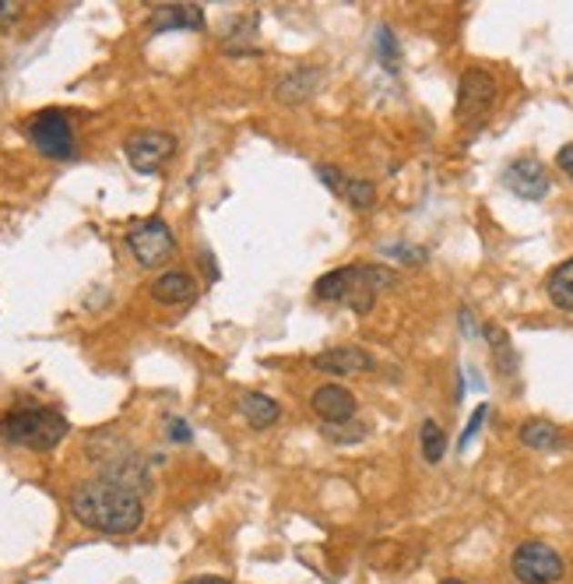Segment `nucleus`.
<instances>
[{
	"instance_id": "7ed1b4c3",
	"label": "nucleus",
	"mask_w": 573,
	"mask_h": 584,
	"mask_svg": "<svg viewBox=\"0 0 573 584\" xmlns=\"http://www.w3.org/2000/svg\"><path fill=\"white\" fill-rule=\"evenodd\" d=\"M67 419L64 412L46 408V405H25V408H15L0 419V433L7 444H18L28 451H53L64 437H67Z\"/></svg>"
},
{
	"instance_id": "423d86ee",
	"label": "nucleus",
	"mask_w": 573,
	"mask_h": 584,
	"mask_svg": "<svg viewBox=\"0 0 573 584\" xmlns=\"http://www.w3.org/2000/svg\"><path fill=\"white\" fill-rule=\"evenodd\" d=\"M127 247H131L134 261L141 267H158L176 254V237L156 215V218H145V222L134 226L131 233H127Z\"/></svg>"
},
{
	"instance_id": "a211bd4d",
	"label": "nucleus",
	"mask_w": 573,
	"mask_h": 584,
	"mask_svg": "<svg viewBox=\"0 0 573 584\" xmlns=\"http://www.w3.org/2000/svg\"><path fill=\"white\" fill-rule=\"evenodd\" d=\"M418 444H422V458L429 465H440L443 454H447V437H443V426L437 419H426L418 429Z\"/></svg>"
},
{
	"instance_id": "9d476101",
	"label": "nucleus",
	"mask_w": 573,
	"mask_h": 584,
	"mask_svg": "<svg viewBox=\"0 0 573 584\" xmlns=\"http://www.w3.org/2000/svg\"><path fill=\"white\" fill-rule=\"evenodd\" d=\"M377 367L373 356L359 346H338V348H324L313 356V370L331 373V377H348V373H369Z\"/></svg>"
},
{
	"instance_id": "f03ea898",
	"label": "nucleus",
	"mask_w": 573,
	"mask_h": 584,
	"mask_svg": "<svg viewBox=\"0 0 573 584\" xmlns=\"http://www.w3.org/2000/svg\"><path fill=\"white\" fill-rule=\"evenodd\" d=\"M397 271L387 265H345L317 278L313 296L324 303H341L356 314H369L377 303V292L394 289Z\"/></svg>"
},
{
	"instance_id": "f257e3e1",
	"label": "nucleus",
	"mask_w": 573,
	"mask_h": 584,
	"mask_svg": "<svg viewBox=\"0 0 573 584\" xmlns=\"http://www.w3.org/2000/svg\"><path fill=\"white\" fill-rule=\"evenodd\" d=\"M71 514L85 529L103 531V535H131L145 521L141 497L113 482V478H88L71 493Z\"/></svg>"
},
{
	"instance_id": "4be33fe9",
	"label": "nucleus",
	"mask_w": 573,
	"mask_h": 584,
	"mask_svg": "<svg viewBox=\"0 0 573 584\" xmlns=\"http://www.w3.org/2000/svg\"><path fill=\"white\" fill-rule=\"evenodd\" d=\"M486 416H489V405H478L475 412H471V423L465 426V433H461V440H457V448L461 451H468V444L475 440V433H478V426L486 423Z\"/></svg>"
},
{
	"instance_id": "aec40b11",
	"label": "nucleus",
	"mask_w": 573,
	"mask_h": 584,
	"mask_svg": "<svg viewBox=\"0 0 573 584\" xmlns=\"http://www.w3.org/2000/svg\"><path fill=\"white\" fill-rule=\"evenodd\" d=\"M366 429L363 423H356V419H345V423H324V437L327 440H335V444H359L366 440Z\"/></svg>"
},
{
	"instance_id": "2eb2a0df",
	"label": "nucleus",
	"mask_w": 573,
	"mask_h": 584,
	"mask_svg": "<svg viewBox=\"0 0 573 584\" xmlns=\"http://www.w3.org/2000/svg\"><path fill=\"white\" fill-rule=\"evenodd\" d=\"M239 408H243L246 423L254 426V429H267V426L278 423V416H282V405L275 398H267V395H261V391H246L239 398Z\"/></svg>"
},
{
	"instance_id": "39448f33",
	"label": "nucleus",
	"mask_w": 573,
	"mask_h": 584,
	"mask_svg": "<svg viewBox=\"0 0 573 584\" xmlns=\"http://www.w3.org/2000/svg\"><path fill=\"white\" fill-rule=\"evenodd\" d=\"M510 570L521 584H556L567 574V559L546 542H521L510 557Z\"/></svg>"
},
{
	"instance_id": "6e6552de",
	"label": "nucleus",
	"mask_w": 573,
	"mask_h": 584,
	"mask_svg": "<svg viewBox=\"0 0 573 584\" xmlns=\"http://www.w3.org/2000/svg\"><path fill=\"white\" fill-rule=\"evenodd\" d=\"M176 152V137L166 131H137L124 141V156L137 173H156L162 162L173 159Z\"/></svg>"
},
{
	"instance_id": "20e7f679",
	"label": "nucleus",
	"mask_w": 573,
	"mask_h": 584,
	"mask_svg": "<svg viewBox=\"0 0 573 584\" xmlns=\"http://www.w3.org/2000/svg\"><path fill=\"white\" fill-rule=\"evenodd\" d=\"M28 141L46 159H75V124L64 109H43L28 124Z\"/></svg>"
},
{
	"instance_id": "6ab92c4d",
	"label": "nucleus",
	"mask_w": 573,
	"mask_h": 584,
	"mask_svg": "<svg viewBox=\"0 0 573 584\" xmlns=\"http://www.w3.org/2000/svg\"><path fill=\"white\" fill-rule=\"evenodd\" d=\"M341 197H345L352 208L366 212V208H373V205H377V186L369 184V180H348V176H345V184H341Z\"/></svg>"
},
{
	"instance_id": "c85d7f7f",
	"label": "nucleus",
	"mask_w": 573,
	"mask_h": 584,
	"mask_svg": "<svg viewBox=\"0 0 573 584\" xmlns=\"http://www.w3.org/2000/svg\"><path fill=\"white\" fill-rule=\"evenodd\" d=\"M440 584H468V581H461V578H447V581H440Z\"/></svg>"
},
{
	"instance_id": "f8f14e48",
	"label": "nucleus",
	"mask_w": 573,
	"mask_h": 584,
	"mask_svg": "<svg viewBox=\"0 0 573 584\" xmlns=\"http://www.w3.org/2000/svg\"><path fill=\"white\" fill-rule=\"evenodd\" d=\"M310 405L324 423H345V419L356 416V395H352L348 388H341V384H324V388H317Z\"/></svg>"
},
{
	"instance_id": "a878e982",
	"label": "nucleus",
	"mask_w": 573,
	"mask_h": 584,
	"mask_svg": "<svg viewBox=\"0 0 573 584\" xmlns=\"http://www.w3.org/2000/svg\"><path fill=\"white\" fill-rule=\"evenodd\" d=\"M556 166H559V169L573 180V145H563V148L556 152Z\"/></svg>"
},
{
	"instance_id": "393cba45",
	"label": "nucleus",
	"mask_w": 573,
	"mask_h": 584,
	"mask_svg": "<svg viewBox=\"0 0 573 584\" xmlns=\"http://www.w3.org/2000/svg\"><path fill=\"white\" fill-rule=\"evenodd\" d=\"M384 254H401L405 265H422V261H426V250H418V247H401V243H397V247H387Z\"/></svg>"
},
{
	"instance_id": "4468645a",
	"label": "nucleus",
	"mask_w": 573,
	"mask_h": 584,
	"mask_svg": "<svg viewBox=\"0 0 573 584\" xmlns=\"http://www.w3.org/2000/svg\"><path fill=\"white\" fill-rule=\"evenodd\" d=\"M152 296H156L158 303H166V307H183V303H190L197 296V282H194L190 271L173 267V271H162L152 282Z\"/></svg>"
},
{
	"instance_id": "5701e85b",
	"label": "nucleus",
	"mask_w": 573,
	"mask_h": 584,
	"mask_svg": "<svg viewBox=\"0 0 573 584\" xmlns=\"http://www.w3.org/2000/svg\"><path fill=\"white\" fill-rule=\"evenodd\" d=\"M18 18H22V4L18 0H0V32L15 25Z\"/></svg>"
},
{
	"instance_id": "9b49d317",
	"label": "nucleus",
	"mask_w": 573,
	"mask_h": 584,
	"mask_svg": "<svg viewBox=\"0 0 573 584\" xmlns=\"http://www.w3.org/2000/svg\"><path fill=\"white\" fill-rule=\"evenodd\" d=\"M205 7L201 4H162L148 15V28L152 32H173V28H186V32H205Z\"/></svg>"
},
{
	"instance_id": "0eeeda50",
	"label": "nucleus",
	"mask_w": 573,
	"mask_h": 584,
	"mask_svg": "<svg viewBox=\"0 0 573 584\" xmlns=\"http://www.w3.org/2000/svg\"><path fill=\"white\" fill-rule=\"evenodd\" d=\"M496 96H499V85L489 71L482 67H468L461 81H457V120H482L489 109H493Z\"/></svg>"
},
{
	"instance_id": "cd10ccee",
	"label": "nucleus",
	"mask_w": 573,
	"mask_h": 584,
	"mask_svg": "<svg viewBox=\"0 0 573 584\" xmlns=\"http://www.w3.org/2000/svg\"><path fill=\"white\" fill-rule=\"evenodd\" d=\"M186 584H233V581H226V578H215V574H201V578H190Z\"/></svg>"
},
{
	"instance_id": "1a4fd4ad",
	"label": "nucleus",
	"mask_w": 573,
	"mask_h": 584,
	"mask_svg": "<svg viewBox=\"0 0 573 584\" xmlns=\"http://www.w3.org/2000/svg\"><path fill=\"white\" fill-rule=\"evenodd\" d=\"M503 186L510 190V194H518L521 201H542L548 194V180L546 166L535 159V156H518V159L507 162V169H503Z\"/></svg>"
},
{
	"instance_id": "b1692460",
	"label": "nucleus",
	"mask_w": 573,
	"mask_h": 584,
	"mask_svg": "<svg viewBox=\"0 0 573 584\" xmlns=\"http://www.w3.org/2000/svg\"><path fill=\"white\" fill-rule=\"evenodd\" d=\"M317 176H320V184H327V190L341 194V184H345L341 169H335V166H317Z\"/></svg>"
},
{
	"instance_id": "ddd939ff",
	"label": "nucleus",
	"mask_w": 573,
	"mask_h": 584,
	"mask_svg": "<svg viewBox=\"0 0 573 584\" xmlns=\"http://www.w3.org/2000/svg\"><path fill=\"white\" fill-rule=\"evenodd\" d=\"M320 78H324V71H320V67H292L288 75L278 78L275 96H278L286 106H299V103H307V99L317 96Z\"/></svg>"
},
{
	"instance_id": "bb28decb",
	"label": "nucleus",
	"mask_w": 573,
	"mask_h": 584,
	"mask_svg": "<svg viewBox=\"0 0 573 584\" xmlns=\"http://www.w3.org/2000/svg\"><path fill=\"white\" fill-rule=\"evenodd\" d=\"M169 437H173L176 444H186V440H190V423H183V419H173V423H169Z\"/></svg>"
},
{
	"instance_id": "412c9836",
	"label": "nucleus",
	"mask_w": 573,
	"mask_h": 584,
	"mask_svg": "<svg viewBox=\"0 0 573 584\" xmlns=\"http://www.w3.org/2000/svg\"><path fill=\"white\" fill-rule=\"evenodd\" d=\"M377 54H380V64L387 67V71H397V39H394V32L387 25L377 28Z\"/></svg>"
},
{
	"instance_id": "f3484780",
	"label": "nucleus",
	"mask_w": 573,
	"mask_h": 584,
	"mask_svg": "<svg viewBox=\"0 0 573 584\" xmlns=\"http://www.w3.org/2000/svg\"><path fill=\"white\" fill-rule=\"evenodd\" d=\"M521 444L531 451H552L563 444V437H559V426H552L548 419H528L521 426Z\"/></svg>"
},
{
	"instance_id": "dca6fc26",
	"label": "nucleus",
	"mask_w": 573,
	"mask_h": 584,
	"mask_svg": "<svg viewBox=\"0 0 573 584\" xmlns=\"http://www.w3.org/2000/svg\"><path fill=\"white\" fill-rule=\"evenodd\" d=\"M546 296L556 310H573V257L556 265L546 278Z\"/></svg>"
}]
</instances>
